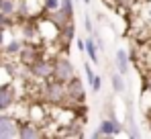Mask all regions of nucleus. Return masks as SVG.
Here are the masks:
<instances>
[{"label": "nucleus", "mask_w": 151, "mask_h": 139, "mask_svg": "<svg viewBox=\"0 0 151 139\" xmlns=\"http://www.w3.org/2000/svg\"><path fill=\"white\" fill-rule=\"evenodd\" d=\"M61 8V0H45V14Z\"/></svg>", "instance_id": "21"}, {"label": "nucleus", "mask_w": 151, "mask_h": 139, "mask_svg": "<svg viewBox=\"0 0 151 139\" xmlns=\"http://www.w3.org/2000/svg\"><path fill=\"white\" fill-rule=\"evenodd\" d=\"M6 31H8V29L0 27V49L4 47V43H6Z\"/></svg>", "instance_id": "23"}, {"label": "nucleus", "mask_w": 151, "mask_h": 139, "mask_svg": "<svg viewBox=\"0 0 151 139\" xmlns=\"http://www.w3.org/2000/svg\"><path fill=\"white\" fill-rule=\"evenodd\" d=\"M84 53L90 57L92 64H100V62H98V59H100V55H98V53H100V47H98L96 39H94L92 35L86 37V49H84Z\"/></svg>", "instance_id": "14"}, {"label": "nucleus", "mask_w": 151, "mask_h": 139, "mask_svg": "<svg viewBox=\"0 0 151 139\" xmlns=\"http://www.w3.org/2000/svg\"><path fill=\"white\" fill-rule=\"evenodd\" d=\"M98 127L102 129V133L106 135V137H114V135H121L123 133V123L116 119V117L112 115V111H110V115L106 117V119H102L100 123H98Z\"/></svg>", "instance_id": "8"}, {"label": "nucleus", "mask_w": 151, "mask_h": 139, "mask_svg": "<svg viewBox=\"0 0 151 139\" xmlns=\"http://www.w3.org/2000/svg\"><path fill=\"white\" fill-rule=\"evenodd\" d=\"M90 90H92L94 94H98L102 90V76H100V74L94 76V80H92V84H90Z\"/></svg>", "instance_id": "20"}, {"label": "nucleus", "mask_w": 151, "mask_h": 139, "mask_svg": "<svg viewBox=\"0 0 151 139\" xmlns=\"http://www.w3.org/2000/svg\"><path fill=\"white\" fill-rule=\"evenodd\" d=\"M84 80L88 82V84H92V80H94V76H96V72L92 70V62H84Z\"/></svg>", "instance_id": "17"}, {"label": "nucleus", "mask_w": 151, "mask_h": 139, "mask_svg": "<svg viewBox=\"0 0 151 139\" xmlns=\"http://www.w3.org/2000/svg\"><path fill=\"white\" fill-rule=\"evenodd\" d=\"M84 31L88 33V35H92L96 29H94V23H92V19H90V14H84Z\"/></svg>", "instance_id": "22"}, {"label": "nucleus", "mask_w": 151, "mask_h": 139, "mask_svg": "<svg viewBox=\"0 0 151 139\" xmlns=\"http://www.w3.org/2000/svg\"><path fill=\"white\" fill-rule=\"evenodd\" d=\"M110 86H112V90L116 94H123L127 90V82H125V76L121 74V72H114L112 76H110Z\"/></svg>", "instance_id": "15"}, {"label": "nucleus", "mask_w": 151, "mask_h": 139, "mask_svg": "<svg viewBox=\"0 0 151 139\" xmlns=\"http://www.w3.org/2000/svg\"><path fill=\"white\" fill-rule=\"evenodd\" d=\"M37 57H41V49H39V43H33V41H27L23 51L19 53V62L25 64V66H31Z\"/></svg>", "instance_id": "10"}, {"label": "nucleus", "mask_w": 151, "mask_h": 139, "mask_svg": "<svg viewBox=\"0 0 151 139\" xmlns=\"http://www.w3.org/2000/svg\"><path fill=\"white\" fill-rule=\"evenodd\" d=\"M45 133L41 131V125L27 119V121H21V127H19V137L21 139H35V137H43Z\"/></svg>", "instance_id": "9"}, {"label": "nucleus", "mask_w": 151, "mask_h": 139, "mask_svg": "<svg viewBox=\"0 0 151 139\" xmlns=\"http://www.w3.org/2000/svg\"><path fill=\"white\" fill-rule=\"evenodd\" d=\"M129 137H141V131H139V125H137V121L135 119H131L129 121Z\"/></svg>", "instance_id": "19"}, {"label": "nucleus", "mask_w": 151, "mask_h": 139, "mask_svg": "<svg viewBox=\"0 0 151 139\" xmlns=\"http://www.w3.org/2000/svg\"><path fill=\"white\" fill-rule=\"evenodd\" d=\"M141 106L145 113H151V88H145L141 94Z\"/></svg>", "instance_id": "16"}, {"label": "nucleus", "mask_w": 151, "mask_h": 139, "mask_svg": "<svg viewBox=\"0 0 151 139\" xmlns=\"http://www.w3.org/2000/svg\"><path fill=\"white\" fill-rule=\"evenodd\" d=\"M39 94H41V100H45L47 104H63V102H68L65 84L55 80V78H49V80L41 82Z\"/></svg>", "instance_id": "1"}, {"label": "nucleus", "mask_w": 151, "mask_h": 139, "mask_svg": "<svg viewBox=\"0 0 151 139\" xmlns=\"http://www.w3.org/2000/svg\"><path fill=\"white\" fill-rule=\"evenodd\" d=\"M19 127H21V121H17V117L0 113V139L19 137Z\"/></svg>", "instance_id": "5"}, {"label": "nucleus", "mask_w": 151, "mask_h": 139, "mask_svg": "<svg viewBox=\"0 0 151 139\" xmlns=\"http://www.w3.org/2000/svg\"><path fill=\"white\" fill-rule=\"evenodd\" d=\"M29 70H31V78H33V80L45 82V80L53 78V59L41 55V57H37V59L29 66Z\"/></svg>", "instance_id": "3"}, {"label": "nucleus", "mask_w": 151, "mask_h": 139, "mask_svg": "<svg viewBox=\"0 0 151 139\" xmlns=\"http://www.w3.org/2000/svg\"><path fill=\"white\" fill-rule=\"evenodd\" d=\"M37 27H39V35H41V41L47 43V41H57L59 39V27L51 21L49 17H39L37 19Z\"/></svg>", "instance_id": "4"}, {"label": "nucleus", "mask_w": 151, "mask_h": 139, "mask_svg": "<svg viewBox=\"0 0 151 139\" xmlns=\"http://www.w3.org/2000/svg\"><path fill=\"white\" fill-rule=\"evenodd\" d=\"M82 2H84V4H90V0H82Z\"/></svg>", "instance_id": "27"}, {"label": "nucleus", "mask_w": 151, "mask_h": 139, "mask_svg": "<svg viewBox=\"0 0 151 139\" xmlns=\"http://www.w3.org/2000/svg\"><path fill=\"white\" fill-rule=\"evenodd\" d=\"M74 37H76V25H74V19H72L68 25H63L61 31H59V43H61V47L70 51V43L74 41Z\"/></svg>", "instance_id": "13"}, {"label": "nucleus", "mask_w": 151, "mask_h": 139, "mask_svg": "<svg viewBox=\"0 0 151 139\" xmlns=\"http://www.w3.org/2000/svg\"><path fill=\"white\" fill-rule=\"evenodd\" d=\"M147 123H149V129H151V113H147Z\"/></svg>", "instance_id": "25"}, {"label": "nucleus", "mask_w": 151, "mask_h": 139, "mask_svg": "<svg viewBox=\"0 0 151 139\" xmlns=\"http://www.w3.org/2000/svg\"><path fill=\"white\" fill-rule=\"evenodd\" d=\"M25 43L27 41L23 37H10V39H6V43L2 47V53H4L6 57H19V53L23 51Z\"/></svg>", "instance_id": "11"}, {"label": "nucleus", "mask_w": 151, "mask_h": 139, "mask_svg": "<svg viewBox=\"0 0 151 139\" xmlns=\"http://www.w3.org/2000/svg\"><path fill=\"white\" fill-rule=\"evenodd\" d=\"M65 90H68V102H84L86 98V90H84V80L74 76L68 84H65Z\"/></svg>", "instance_id": "7"}, {"label": "nucleus", "mask_w": 151, "mask_h": 139, "mask_svg": "<svg viewBox=\"0 0 151 139\" xmlns=\"http://www.w3.org/2000/svg\"><path fill=\"white\" fill-rule=\"evenodd\" d=\"M17 98H19V94H17V88H14L12 82L0 84V113L12 109L17 104Z\"/></svg>", "instance_id": "6"}, {"label": "nucleus", "mask_w": 151, "mask_h": 139, "mask_svg": "<svg viewBox=\"0 0 151 139\" xmlns=\"http://www.w3.org/2000/svg\"><path fill=\"white\" fill-rule=\"evenodd\" d=\"M61 10H63L65 14H70V17L74 19V14H76V6H74V0H61Z\"/></svg>", "instance_id": "18"}, {"label": "nucleus", "mask_w": 151, "mask_h": 139, "mask_svg": "<svg viewBox=\"0 0 151 139\" xmlns=\"http://www.w3.org/2000/svg\"><path fill=\"white\" fill-rule=\"evenodd\" d=\"M147 88H151V78H149V80H147Z\"/></svg>", "instance_id": "26"}, {"label": "nucleus", "mask_w": 151, "mask_h": 139, "mask_svg": "<svg viewBox=\"0 0 151 139\" xmlns=\"http://www.w3.org/2000/svg\"><path fill=\"white\" fill-rule=\"evenodd\" d=\"M129 62H131V55H129V51H127L125 47H119L116 51H114V70L116 72H121L123 76L129 74Z\"/></svg>", "instance_id": "12"}, {"label": "nucleus", "mask_w": 151, "mask_h": 139, "mask_svg": "<svg viewBox=\"0 0 151 139\" xmlns=\"http://www.w3.org/2000/svg\"><path fill=\"white\" fill-rule=\"evenodd\" d=\"M74 76H76V68H74V64L70 62L68 55H57V57H53V78H55V80L68 84Z\"/></svg>", "instance_id": "2"}, {"label": "nucleus", "mask_w": 151, "mask_h": 139, "mask_svg": "<svg viewBox=\"0 0 151 139\" xmlns=\"http://www.w3.org/2000/svg\"><path fill=\"white\" fill-rule=\"evenodd\" d=\"M92 137H94V139H102V137H106V135L102 133L100 127H96V129H94V133H92Z\"/></svg>", "instance_id": "24"}]
</instances>
